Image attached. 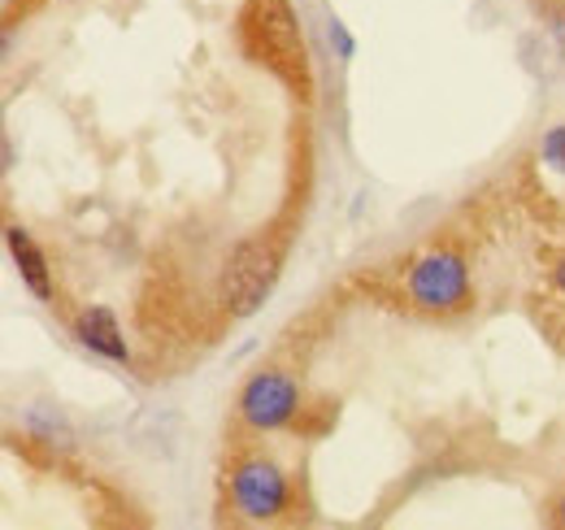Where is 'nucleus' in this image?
Wrapping results in <instances>:
<instances>
[{
	"label": "nucleus",
	"instance_id": "nucleus-1",
	"mask_svg": "<svg viewBox=\"0 0 565 530\" xmlns=\"http://www.w3.org/2000/svg\"><path fill=\"white\" fill-rule=\"evenodd\" d=\"M279 265H282V248L275 235H253L244 240L231 257H226V269L217 278V305L235 318H248L266 305V296L275 292L279 283Z\"/></svg>",
	"mask_w": 565,
	"mask_h": 530
},
{
	"label": "nucleus",
	"instance_id": "nucleus-2",
	"mask_svg": "<svg viewBox=\"0 0 565 530\" xmlns=\"http://www.w3.org/2000/svg\"><path fill=\"white\" fill-rule=\"evenodd\" d=\"M409 300L423 314H461L470 305V269L452 248H435L409 269Z\"/></svg>",
	"mask_w": 565,
	"mask_h": 530
},
{
	"label": "nucleus",
	"instance_id": "nucleus-3",
	"mask_svg": "<svg viewBox=\"0 0 565 530\" xmlns=\"http://www.w3.org/2000/svg\"><path fill=\"white\" fill-rule=\"evenodd\" d=\"M296 409H300V388L279 370L248 379V388L239 392V417L253 431H279L296 417Z\"/></svg>",
	"mask_w": 565,
	"mask_h": 530
},
{
	"label": "nucleus",
	"instance_id": "nucleus-4",
	"mask_svg": "<svg viewBox=\"0 0 565 530\" xmlns=\"http://www.w3.org/2000/svg\"><path fill=\"white\" fill-rule=\"evenodd\" d=\"M231 500L244 518L270 522L287 509V478L279 465L270 462H244L231 478Z\"/></svg>",
	"mask_w": 565,
	"mask_h": 530
},
{
	"label": "nucleus",
	"instance_id": "nucleus-5",
	"mask_svg": "<svg viewBox=\"0 0 565 530\" xmlns=\"http://www.w3.org/2000/svg\"><path fill=\"white\" fill-rule=\"evenodd\" d=\"M248 26H257V31L266 35V49H270L275 57L300 49V31H296V18H291V4H287V0H253Z\"/></svg>",
	"mask_w": 565,
	"mask_h": 530
},
{
	"label": "nucleus",
	"instance_id": "nucleus-6",
	"mask_svg": "<svg viewBox=\"0 0 565 530\" xmlns=\"http://www.w3.org/2000/svg\"><path fill=\"white\" fill-rule=\"evenodd\" d=\"M74 335H78L83 348H92V352H100V357H109V361H127V339H122L118 318H114L109 309H100V305L83 309V314L74 318Z\"/></svg>",
	"mask_w": 565,
	"mask_h": 530
},
{
	"label": "nucleus",
	"instance_id": "nucleus-7",
	"mask_svg": "<svg viewBox=\"0 0 565 530\" xmlns=\"http://www.w3.org/2000/svg\"><path fill=\"white\" fill-rule=\"evenodd\" d=\"M4 244H9V257L18 265V274H22V283L40 296V300H53V278H49V262H44V253L31 244V235L22 231V226H9L4 231Z\"/></svg>",
	"mask_w": 565,
	"mask_h": 530
},
{
	"label": "nucleus",
	"instance_id": "nucleus-8",
	"mask_svg": "<svg viewBox=\"0 0 565 530\" xmlns=\"http://www.w3.org/2000/svg\"><path fill=\"white\" fill-rule=\"evenodd\" d=\"M544 161L548 166H557V170H565V127H553V131L544 135Z\"/></svg>",
	"mask_w": 565,
	"mask_h": 530
},
{
	"label": "nucleus",
	"instance_id": "nucleus-9",
	"mask_svg": "<svg viewBox=\"0 0 565 530\" xmlns=\"http://www.w3.org/2000/svg\"><path fill=\"white\" fill-rule=\"evenodd\" d=\"M331 44L340 49V57H353V35H349L340 22H331Z\"/></svg>",
	"mask_w": 565,
	"mask_h": 530
},
{
	"label": "nucleus",
	"instance_id": "nucleus-10",
	"mask_svg": "<svg viewBox=\"0 0 565 530\" xmlns=\"http://www.w3.org/2000/svg\"><path fill=\"white\" fill-rule=\"evenodd\" d=\"M557 287H562V292H565V262L557 265Z\"/></svg>",
	"mask_w": 565,
	"mask_h": 530
},
{
	"label": "nucleus",
	"instance_id": "nucleus-11",
	"mask_svg": "<svg viewBox=\"0 0 565 530\" xmlns=\"http://www.w3.org/2000/svg\"><path fill=\"white\" fill-rule=\"evenodd\" d=\"M562 527H565V500H562Z\"/></svg>",
	"mask_w": 565,
	"mask_h": 530
}]
</instances>
